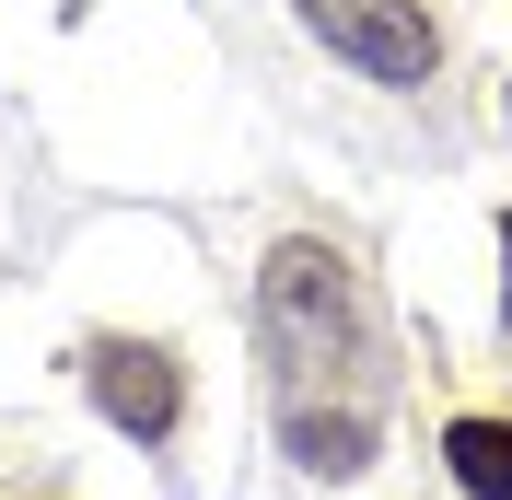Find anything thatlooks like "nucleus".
Masks as SVG:
<instances>
[{
    "label": "nucleus",
    "instance_id": "obj_1",
    "mask_svg": "<svg viewBox=\"0 0 512 500\" xmlns=\"http://www.w3.org/2000/svg\"><path fill=\"white\" fill-rule=\"evenodd\" d=\"M256 349H268V407L303 477H361L384 442V338L373 291L338 245L291 233L256 268Z\"/></svg>",
    "mask_w": 512,
    "mask_h": 500
},
{
    "label": "nucleus",
    "instance_id": "obj_2",
    "mask_svg": "<svg viewBox=\"0 0 512 500\" xmlns=\"http://www.w3.org/2000/svg\"><path fill=\"white\" fill-rule=\"evenodd\" d=\"M291 12H303V35H315V47H338L361 82L419 94V82L443 70V24H431L419 0H291Z\"/></svg>",
    "mask_w": 512,
    "mask_h": 500
},
{
    "label": "nucleus",
    "instance_id": "obj_3",
    "mask_svg": "<svg viewBox=\"0 0 512 500\" xmlns=\"http://www.w3.org/2000/svg\"><path fill=\"white\" fill-rule=\"evenodd\" d=\"M82 384H94V407L117 419L128 442H163L175 419H187V373H175L163 338H94L82 349Z\"/></svg>",
    "mask_w": 512,
    "mask_h": 500
},
{
    "label": "nucleus",
    "instance_id": "obj_4",
    "mask_svg": "<svg viewBox=\"0 0 512 500\" xmlns=\"http://www.w3.org/2000/svg\"><path fill=\"white\" fill-rule=\"evenodd\" d=\"M443 466L466 500H512V419H454L443 431Z\"/></svg>",
    "mask_w": 512,
    "mask_h": 500
},
{
    "label": "nucleus",
    "instance_id": "obj_5",
    "mask_svg": "<svg viewBox=\"0 0 512 500\" xmlns=\"http://www.w3.org/2000/svg\"><path fill=\"white\" fill-rule=\"evenodd\" d=\"M501 314H512V221H501Z\"/></svg>",
    "mask_w": 512,
    "mask_h": 500
},
{
    "label": "nucleus",
    "instance_id": "obj_6",
    "mask_svg": "<svg viewBox=\"0 0 512 500\" xmlns=\"http://www.w3.org/2000/svg\"><path fill=\"white\" fill-rule=\"evenodd\" d=\"M501 117H512V94H501Z\"/></svg>",
    "mask_w": 512,
    "mask_h": 500
}]
</instances>
